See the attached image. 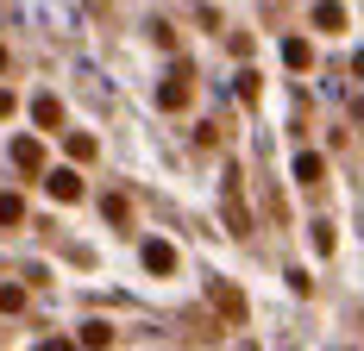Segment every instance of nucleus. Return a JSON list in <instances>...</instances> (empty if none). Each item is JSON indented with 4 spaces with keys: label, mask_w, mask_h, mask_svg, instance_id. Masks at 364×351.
<instances>
[{
    "label": "nucleus",
    "mask_w": 364,
    "mask_h": 351,
    "mask_svg": "<svg viewBox=\"0 0 364 351\" xmlns=\"http://www.w3.org/2000/svg\"><path fill=\"white\" fill-rule=\"evenodd\" d=\"M44 182H50V195H57V201H75V195H82V176H75V170H50Z\"/></svg>",
    "instance_id": "obj_6"
},
{
    "label": "nucleus",
    "mask_w": 364,
    "mask_h": 351,
    "mask_svg": "<svg viewBox=\"0 0 364 351\" xmlns=\"http://www.w3.org/2000/svg\"><path fill=\"white\" fill-rule=\"evenodd\" d=\"M157 107H164V113H182V107H188V70H170L164 75V88H157Z\"/></svg>",
    "instance_id": "obj_1"
},
{
    "label": "nucleus",
    "mask_w": 364,
    "mask_h": 351,
    "mask_svg": "<svg viewBox=\"0 0 364 351\" xmlns=\"http://www.w3.org/2000/svg\"><path fill=\"white\" fill-rule=\"evenodd\" d=\"M0 70H6V50H0Z\"/></svg>",
    "instance_id": "obj_18"
},
{
    "label": "nucleus",
    "mask_w": 364,
    "mask_h": 351,
    "mask_svg": "<svg viewBox=\"0 0 364 351\" xmlns=\"http://www.w3.org/2000/svg\"><path fill=\"white\" fill-rule=\"evenodd\" d=\"M95 151H101V144L88 139V132H70V157H75V163H88V157H95Z\"/></svg>",
    "instance_id": "obj_12"
},
{
    "label": "nucleus",
    "mask_w": 364,
    "mask_h": 351,
    "mask_svg": "<svg viewBox=\"0 0 364 351\" xmlns=\"http://www.w3.org/2000/svg\"><path fill=\"white\" fill-rule=\"evenodd\" d=\"M13 163H19V170H44V144L19 139V144H13Z\"/></svg>",
    "instance_id": "obj_8"
},
{
    "label": "nucleus",
    "mask_w": 364,
    "mask_h": 351,
    "mask_svg": "<svg viewBox=\"0 0 364 351\" xmlns=\"http://www.w3.org/2000/svg\"><path fill=\"white\" fill-rule=\"evenodd\" d=\"M75 345H82V351H107V345H113V326H107V320H88Z\"/></svg>",
    "instance_id": "obj_5"
},
{
    "label": "nucleus",
    "mask_w": 364,
    "mask_h": 351,
    "mask_svg": "<svg viewBox=\"0 0 364 351\" xmlns=\"http://www.w3.org/2000/svg\"><path fill=\"white\" fill-rule=\"evenodd\" d=\"M352 70H358V75H364V50H358V63H352Z\"/></svg>",
    "instance_id": "obj_17"
},
{
    "label": "nucleus",
    "mask_w": 364,
    "mask_h": 351,
    "mask_svg": "<svg viewBox=\"0 0 364 351\" xmlns=\"http://www.w3.org/2000/svg\"><path fill=\"white\" fill-rule=\"evenodd\" d=\"M6 113H13V88H0V119H6Z\"/></svg>",
    "instance_id": "obj_16"
},
{
    "label": "nucleus",
    "mask_w": 364,
    "mask_h": 351,
    "mask_svg": "<svg viewBox=\"0 0 364 351\" xmlns=\"http://www.w3.org/2000/svg\"><path fill=\"white\" fill-rule=\"evenodd\" d=\"M321 170H327V163H321L314 151H301V157H295V182H301V188H321Z\"/></svg>",
    "instance_id": "obj_7"
},
{
    "label": "nucleus",
    "mask_w": 364,
    "mask_h": 351,
    "mask_svg": "<svg viewBox=\"0 0 364 351\" xmlns=\"http://www.w3.org/2000/svg\"><path fill=\"white\" fill-rule=\"evenodd\" d=\"M19 308H26V288L6 282V288H0V314H19Z\"/></svg>",
    "instance_id": "obj_13"
},
{
    "label": "nucleus",
    "mask_w": 364,
    "mask_h": 351,
    "mask_svg": "<svg viewBox=\"0 0 364 351\" xmlns=\"http://www.w3.org/2000/svg\"><path fill=\"white\" fill-rule=\"evenodd\" d=\"M283 63H289V70H308V63H314V50H308L301 38H289V44H283Z\"/></svg>",
    "instance_id": "obj_11"
},
{
    "label": "nucleus",
    "mask_w": 364,
    "mask_h": 351,
    "mask_svg": "<svg viewBox=\"0 0 364 351\" xmlns=\"http://www.w3.org/2000/svg\"><path fill=\"white\" fill-rule=\"evenodd\" d=\"M208 295H214V308H220V314H226V320H232V326L245 320V295H239L232 282H208Z\"/></svg>",
    "instance_id": "obj_2"
},
{
    "label": "nucleus",
    "mask_w": 364,
    "mask_h": 351,
    "mask_svg": "<svg viewBox=\"0 0 364 351\" xmlns=\"http://www.w3.org/2000/svg\"><path fill=\"white\" fill-rule=\"evenodd\" d=\"M314 26H321V32H339V26H346V6L321 0V6H314Z\"/></svg>",
    "instance_id": "obj_10"
},
{
    "label": "nucleus",
    "mask_w": 364,
    "mask_h": 351,
    "mask_svg": "<svg viewBox=\"0 0 364 351\" xmlns=\"http://www.w3.org/2000/svg\"><path fill=\"white\" fill-rule=\"evenodd\" d=\"M0 220H6V226H13V220H26V201H19V195H0Z\"/></svg>",
    "instance_id": "obj_14"
},
{
    "label": "nucleus",
    "mask_w": 364,
    "mask_h": 351,
    "mask_svg": "<svg viewBox=\"0 0 364 351\" xmlns=\"http://www.w3.org/2000/svg\"><path fill=\"white\" fill-rule=\"evenodd\" d=\"M145 270H157V276H170V270H176V245L151 239V245H145Z\"/></svg>",
    "instance_id": "obj_4"
},
{
    "label": "nucleus",
    "mask_w": 364,
    "mask_h": 351,
    "mask_svg": "<svg viewBox=\"0 0 364 351\" xmlns=\"http://www.w3.org/2000/svg\"><path fill=\"white\" fill-rule=\"evenodd\" d=\"M32 119L44 126V132H57V126H63V101H57V94H38V101H32Z\"/></svg>",
    "instance_id": "obj_3"
},
{
    "label": "nucleus",
    "mask_w": 364,
    "mask_h": 351,
    "mask_svg": "<svg viewBox=\"0 0 364 351\" xmlns=\"http://www.w3.org/2000/svg\"><path fill=\"white\" fill-rule=\"evenodd\" d=\"M226 226H232V232H252V220H245V201H239V188H226Z\"/></svg>",
    "instance_id": "obj_9"
},
{
    "label": "nucleus",
    "mask_w": 364,
    "mask_h": 351,
    "mask_svg": "<svg viewBox=\"0 0 364 351\" xmlns=\"http://www.w3.org/2000/svg\"><path fill=\"white\" fill-rule=\"evenodd\" d=\"M38 351H75V345H70V339H44Z\"/></svg>",
    "instance_id": "obj_15"
}]
</instances>
